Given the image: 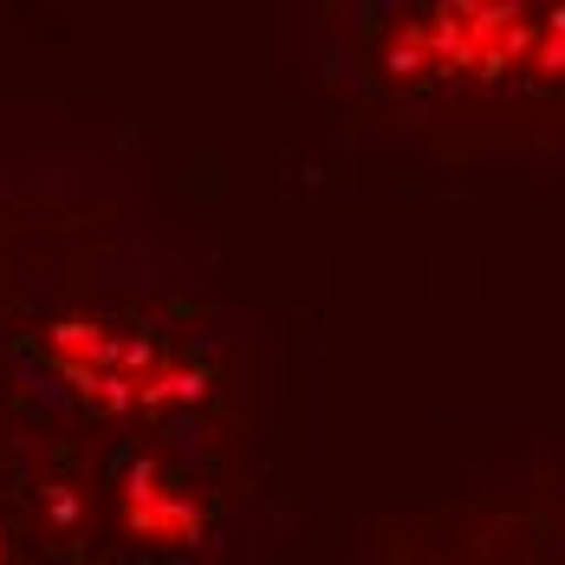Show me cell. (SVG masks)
Masks as SVG:
<instances>
[{
    "instance_id": "1",
    "label": "cell",
    "mask_w": 565,
    "mask_h": 565,
    "mask_svg": "<svg viewBox=\"0 0 565 565\" xmlns=\"http://www.w3.org/2000/svg\"><path fill=\"white\" fill-rule=\"evenodd\" d=\"M423 72H501L508 58L540 53V26H520L513 0H443V13L409 33Z\"/></svg>"
}]
</instances>
